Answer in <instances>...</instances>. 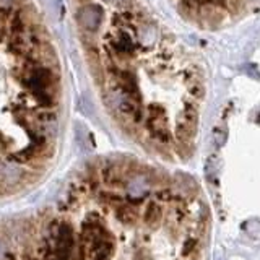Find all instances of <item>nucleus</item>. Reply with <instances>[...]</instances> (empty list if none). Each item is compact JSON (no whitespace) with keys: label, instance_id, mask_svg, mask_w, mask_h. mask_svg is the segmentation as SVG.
Returning a JSON list of instances; mask_svg holds the SVG:
<instances>
[{"label":"nucleus","instance_id":"f257e3e1","mask_svg":"<svg viewBox=\"0 0 260 260\" xmlns=\"http://www.w3.org/2000/svg\"><path fill=\"white\" fill-rule=\"evenodd\" d=\"M7 257H9V252H7L5 245L0 242V260H7Z\"/></svg>","mask_w":260,"mask_h":260},{"label":"nucleus","instance_id":"f03ea898","mask_svg":"<svg viewBox=\"0 0 260 260\" xmlns=\"http://www.w3.org/2000/svg\"><path fill=\"white\" fill-rule=\"evenodd\" d=\"M80 2H86V0H80Z\"/></svg>","mask_w":260,"mask_h":260}]
</instances>
